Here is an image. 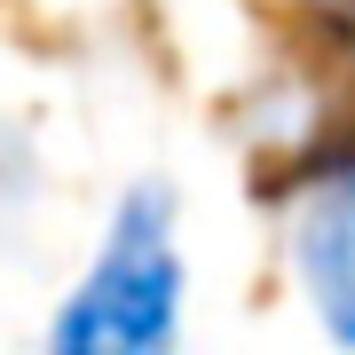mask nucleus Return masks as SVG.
I'll list each match as a JSON object with an SVG mask.
<instances>
[{
    "label": "nucleus",
    "instance_id": "nucleus-3",
    "mask_svg": "<svg viewBox=\"0 0 355 355\" xmlns=\"http://www.w3.org/2000/svg\"><path fill=\"white\" fill-rule=\"evenodd\" d=\"M316 8H355V0H316Z\"/></svg>",
    "mask_w": 355,
    "mask_h": 355
},
{
    "label": "nucleus",
    "instance_id": "nucleus-1",
    "mask_svg": "<svg viewBox=\"0 0 355 355\" xmlns=\"http://www.w3.org/2000/svg\"><path fill=\"white\" fill-rule=\"evenodd\" d=\"M174 331H182L174 205H166V190H127L95 268L79 277L64 316L48 324V340L55 347H87V355H150Z\"/></svg>",
    "mask_w": 355,
    "mask_h": 355
},
{
    "label": "nucleus",
    "instance_id": "nucleus-2",
    "mask_svg": "<svg viewBox=\"0 0 355 355\" xmlns=\"http://www.w3.org/2000/svg\"><path fill=\"white\" fill-rule=\"evenodd\" d=\"M284 245H292V277H300L316 324L355 347V150L324 158L300 182Z\"/></svg>",
    "mask_w": 355,
    "mask_h": 355
}]
</instances>
